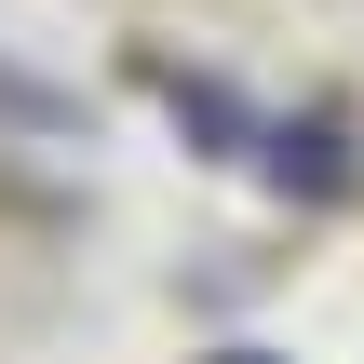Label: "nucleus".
<instances>
[{
    "label": "nucleus",
    "mask_w": 364,
    "mask_h": 364,
    "mask_svg": "<svg viewBox=\"0 0 364 364\" xmlns=\"http://www.w3.org/2000/svg\"><path fill=\"white\" fill-rule=\"evenodd\" d=\"M216 364H270V351H216Z\"/></svg>",
    "instance_id": "f257e3e1"
}]
</instances>
